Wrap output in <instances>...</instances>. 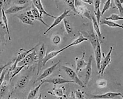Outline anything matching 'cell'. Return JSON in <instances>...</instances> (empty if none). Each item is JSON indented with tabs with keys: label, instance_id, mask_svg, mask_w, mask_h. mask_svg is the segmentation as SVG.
Listing matches in <instances>:
<instances>
[{
	"label": "cell",
	"instance_id": "6da1fadb",
	"mask_svg": "<svg viewBox=\"0 0 123 99\" xmlns=\"http://www.w3.org/2000/svg\"><path fill=\"white\" fill-rule=\"evenodd\" d=\"M66 74L71 79H72L75 83H76L82 87H85L83 83L79 78V77L73 69L68 67L63 66L62 67Z\"/></svg>",
	"mask_w": 123,
	"mask_h": 99
},
{
	"label": "cell",
	"instance_id": "7a4b0ae2",
	"mask_svg": "<svg viewBox=\"0 0 123 99\" xmlns=\"http://www.w3.org/2000/svg\"><path fill=\"white\" fill-rule=\"evenodd\" d=\"M39 44H37L31 49L26 50L24 49L20 50V52L18 54L17 57L14 61V62L13 65L9 69V71H11L13 70L18 66V64L22 61L26 57L30 52L34 50L38 46Z\"/></svg>",
	"mask_w": 123,
	"mask_h": 99
},
{
	"label": "cell",
	"instance_id": "3957f363",
	"mask_svg": "<svg viewBox=\"0 0 123 99\" xmlns=\"http://www.w3.org/2000/svg\"><path fill=\"white\" fill-rule=\"evenodd\" d=\"M38 55L34 50L29 53L26 57L18 64V66L24 65L28 67L35 62L37 61Z\"/></svg>",
	"mask_w": 123,
	"mask_h": 99
},
{
	"label": "cell",
	"instance_id": "277c9868",
	"mask_svg": "<svg viewBox=\"0 0 123 99\" xmlns=\"http://www.w3.org/2000/svg\"><path fill=\"white\" fill-rule=\"evenodd\" d=\"M93 57L91 55L89 57L87 64L83 70L84 83L86 85L90 80L92 71V63L93 61Z\"/></svg>",
	"mask_w": 123,
	"mask_h": 99
},
{
	"label": "cell",
	"instance_id": "5b68a950",
	"mask_svg": "<svg viewBox=\"0 0 123 99\" xmlns=\"http://www.w3.org/2000/svg\"><path fill=\"white\" fill-rule=\"evenodd\" d=\"M112 50L113 47L111 46L106 56L101 61L98 71L99 73L101 76H103L105 69L110 63L111 61V55Z\"/></svg>",
	"mask_w": 123,
	"mask_h": 99
},
{
	"label": "cell",
	"instance_id": "8992f818",
	"mask_svg": "<svg viewBox=\"0 0 123 99\" xmlns=\"http://www.w3.org/2000/svg\"><path fill=\"white\" fill-rule=\"evenodd\" d=\"M60 62L59 61L52 66L47 68L43 73L35 81L34 83L35 84L40 81H42L48 77L53 72L55 69L59 64Z\"/></svg>",
	"mask_w": 123,
	"mask_h": 99
},
{
	"label": "cell",
	"instance_id": "52a82bcc",
	"mask_svg": "<svg viewBox=\"0 0 123 99\" xmlns=\"http://www.w3.org/2000/svg\"><path fill=\"white\" fill-rule=\"evenodd\" d=\"M70 12V10H65L64 12L59 16L55 19L53 23L44 33V35H46L51 29L59 24L65 18L68 16V14Z\"/></svg>",
	"mask_w": 123,
	"mask_h": 99
},
{
	"label": "cell",
	"instance_id": "ba28073f",
	"mask_svg": "<svg viewBox=\"0 0 123 99\" xmlns=\"http://www.w3.org/2000/svg\"><path fill=\"white\" fill-rule=\"evenodd\" d=\"M42 81L44 84L49 83L55 85H61L68 83H75L74 81L72 80H67L60 77L47 79Z\"/></svg>",
	"mask_w": 123,
	"mask_h": 99
},
{
	"label": "cell",
	"instance_id": "9c48e42d",
	"mask_svg": "<svg viewBox=\"0 0 123 99\" xmlns=\"http://www.w3.org/2000/svg\"><path fill=\"white\" fill-rule=\"evenodd\" d=\"M74 1L76 11L77 12L79 10L78 12V14H82L85 16L89 19H91V16L90 15L89 12L84 5L82 4L78 0H74Z\"/></svg>",
	"mask_w": 123,
	"mask_h": 99
},
{
	"label": "cell",
	"instance_id": "30bf717a",
	"mask_svg": "<svg viewBox=\"0 0 123 99\" xmlns=\"http://www.w3.org/2000/svg\"><path fill=\"white\" fill-rule=\"evenodd\" d=\"M45 54L44 45L43 44L39 49L38 55L37 75H39L43 66V61Z\"/></svg>",
	"mask_w": 123,
	"mask_h": 99
},
{
	"label": "cell",
	"instance_id": "8fae6325",
	"mask_svg": "<svg viewBox=\"0 0 123 99\" xmlns=\"http://www.w3.org/2000/svg\"><path fill=\"white\" fill-rule=\"evenodd\" d=\"M34 6L38 9L40 14L42 16L43 14H44L47 16L55 19L56 17L54 16L51 15L45 10L42 2L41 0H31Z\"/></svg>",
	"mask_w": 123,
	"mask_h": 99
},
{
	"label": "cell",
	"instance_id": "7c38bea8",
	"mask_svg": "<svg viewBox=\"0 0 123 99\" xmlns=\"http://www.w3.org/2000/svg\"><path fill=\"white\" fill-rule=\"evenodd\" d=\"M85 56V53L84 52L81 58L77 57L75 58L76 65V72L77 73H78L82 69L85 68L87 64V63H86L84 59Z\"/></svg>",
	"mask_w": 123,
	"mask_h": 99
},
{
	"label": "cell",
	"instance_id": "4fadbf2b",
	"mask_svg": "<svg viewBox=\"0 0 123 99\" xmlns=\"http://www.w3.org/2000/svg\"><path fill=\"white\" fill-rule=\"evenodd\" d=\"M29 81V78L27 75L22 76L18 79L15 84V88L22 89L24 88L27 85Z\"/></svg>",
	"mask_w": 123,
	"mask_h": 99
},
{
	"label": "cell",
	"instance_id": "5bb4252c",
	"mask_svg": "<svg viewBox=\"0 0 123 99\" xmlns=\"http://www.w3.org/2000/svg\"><path fill=\"white\" fill-rule=\"evenodd\" d=\"M119 96L123 97V95L120 93L109 92L101 95H94L93 98L96 99H110Z\"/></svg>",
	"mask_w": 123,
	"mask_h": 99
},
{
	"label": "cell",
	"instance_id": "9a60e30c",
	"mask_svg": "<svg viewBox=\"0 0 123 99\" xmlns=\"http://www.w3.org/2000/svg\"><path fill=\"white\" fill-rule=\"evenodd\" d=\"M65 50L64 48L59 50L51 52L46 54L45 56L43 61V66H44L51 59L57 56L59 54Z\"/></svg>",
	"mask_w": 123,
	"mask_h": 99
},
{
	"label": "cell",
	"instance_id": "2e32d148",
	"mask_svg": "<svg viewBox=\"0 0 123 99\" xmlns=\"http://www.w3.org/2000/svg\"><path fill=\"white\" fill-rule=\"evenodd\" d=\"M94 51L96 65L98 70L102 58L101 44L99 41H98L97 46Z\"/></svg>",
	"mask_w": 123,
	"mask_h": 99
},
{
	"label": "cell",
	"instance_id": "e0dca14e",
	"mask_svg": "<svg viewBox=\"0 0 123 99\" xmlns=\"http://www.w3.org/2000/svg\"><path fill=\"white\" fill-rule=\"evenodd\" d=\"M27 7L26 6L14 5L9 7L6 10H5V12L6 14H16L23 10Z\"/></svg>",
	"mask_w": 123,
	"mask_h": 99
},
{
	"label": "cell",
	"instance_id": "ac0fdd59",
	"mask_svg": "<svg viewBox=\"0 0 123 99\" xmlns=\"http://www.w3.org/2000/svg\"><path fill=\"white\" fill-rule=\"evenodd\" d=\"M98 36H96L94 32H90L87 38L89 41L94 50L96 49L99 41Z\"/></svg>",
	"mask_w": 123,
	"mask_h": 99
},
{
	"label": "cell",
	"instance_id": "d6986e66",
	"mask_svg": "<svg viewBox=\"0 0 123 99\" xmlns=\"http://www.w3.org/2000/svg\"><path fill=\"white\" fill-rule=\"evenodd\" d=\"M31 11L32 12L35 20L42 22L45 26L48 27H49V26L43 20L42 16H41L38 9L34 5L33 6L32 8Z\"/></svg>",
	"mask_w": 123,
	"mask_h": 99
},
{
	"label": "cell",
	"instance_id": "ffe728a7",
	"mask_svg": "<svg viewBox=\"0 0 123 99\" xmlns=\"http://www.w3.org/2000/svg\"><path fill=\"white\" fill-rule=\"evenodd\" d=\"M88 40L87 38L84 36L80 34L78 38L64 48L66 50L70 47L78 45L84 41H87Z\"/></svg>",
	"mask_w": 123,
	"mask_h": 99
},
{
	"label": "cell",
	"instance_id": "44dd1931",
	"mask_svg": "<svg viewBox=\"0 0 123 99\" xmlns=\"http://www.w3.org/2000/svg\"><path fill=\"white\" fill-rule=\"evenodd\" d=\"M1 13L2 20L6 30L8 39L9 40H11V35H10L8 27V20L6 15V14L5 12V10L4 8L2 9L1 11Z\"/></svg>",
	"mask_w": 123,
	"mask_h": 99
},
{
	"label": "cell",
	"instance_id": "7402d4cb",
	"mask_svg": "<svg viewBox=\"0 0 123 99\" xmlns=\"http://www.w3.org/2000/svg\"><path fill=\"white\" fill-rule=\"evenodd\" d=\"M7 34L4 26L0 22V54L1 53V44L5 40V35Z\"/></svg>",
	"mask_w": 123,
	"mask_h": 99
},
{
	"label": "cell",
	"instance_id": "603a6c76",
	"mask_svg": "<svg viewBox=\"0 0 123 99\" xmlns=\"http://www.w3.org/2000/svg\"><path fill=\"white\" fill-rule=\"evenodd\" d=\"M17 17L24 24L29 25H33V21L25 14H22L17 15Z\"/></svg>",
	"mask_w": 123,
	"mask_h": 99
},
{
	"label": "cell",
	"instance_id": "cb8c5ba5",
	"mask_svg": "<svg viewBox=\"0 0 123 99\" xmlns=\"http://www.w3.org/2000/svg\"><path fill=\"white\" fill-rule=\"evenodd\" d=\"M25 67L24 65L18 66L12 71H9L11 72V77L9 78V81H11L14 77L21 72Z\"/></svg>",
	"mask_w": 123,
	"mask_h": 99
},
{
	"label": "cell",
	"instance_id": "d4e9b609",
	"mask_svg": "<svg viewBox=\"0 0 123 99\" xmlns=\"http://www.w3.org/2000/svg\"><path fill=\"white\" fill-rule=\"evenodd\" d=\"M91 19L93 22V27L95 32L98 37L99 38L101 37V34L99 24L98 23L96 18L94 16H91Z\"/></svg>",
	"mask_w": 123,
	"mask_h": 99
},
{
	"label": "cell",
	"instance_id": "484cf974",
	"mask_svg": "<svg viewBox=\"0 0 123 99\" xmlns=\"http://www.w3.org/2000/svg\"><path fill=\"white\" fill-rule=\"evenodd\" d=\"M101 24H102L107 25L108 27L112 28L118 27L123 28V26L122 25L119 24L113 21L107 20L105 19L101 21Z\"/></svg>",
	"mask_w": 123,
	"mask_h": 99
},
{
	"label": "cell",
	"instance_id": "4316f807",
	"mask_svg": "<svg viewBox=\"0 0 123 99\" xmlns=\"http://www.w3.org/2000/svg\"><path fill=\"white\" fill-rule=\"evenodd\" d=\"M43 84V83L42 82L33 90L31 91L28 95L27 98V99H31L35 97L38 92L41 86Z\"/></svg>",
	"mask_w": 123,
	"mask_h": 99
},
{
	"label": "cell",
	"instance_id": "83f0119b",
	"mask_svg": "<svg viewBox=\"0 0 123 99\" xmlns=\"http://www.w3.org/2000/svg\"><path fill=\"white\" fill-rule=\"evenodd\" d=\"M105 19L112 21L123 20V17L115 14H112L109 17L106 18Z\"/></svg>",
	"mask_w": 123,
	"mask_h": 99
},
{
	"label": "cell",
	"instance_id": "f1b7e54d",
	"mask_svg": "<svg viewBox=\"0 0 123 99\" xmlns=\"http://www.w3.org/2000/svg\"><path fill=\"white\" fill-rule=\"evenodd\" d=\"M63 0L74 12L78 14L75 7L74 0Z\"/></svg>",
	"mask_w": 123,
	"mask_h": 99
},
{
	"label": "cell",
	"instance_id": "f546056e",
	"mask_svg": "<svg viewBox=\"0 0 123 99\" xmlns=\"http://www.w3.org/2000/svg\"><path fill=\"white\" fill-rule=\"evenodd\" d=\"M8 81L6 80L5 81L4 80L0 87V96L1 97L6 92L8 85Z\"/></svg>",
	"mask_w": 123,
	"mask_h": 99
},
{
	"label": "cell",
	"instance_id": "4dcf8cb0",
	"mask_svg": "<svg viewBox=\"0 0 123 99\" xmlns=\"http://www.w3.org/2000/svg\"><path fill=\"white\" fill-rule=\"evenodd\" d=\"M111 0H107L105 3L103 9L101 12V15H103L110 8L111 4Z\"/></svg>",
	"mask_w": 123,
	"mask_h": 99
},
{
	"label": "cell",
	"instance_id": "1f68e13d",
	"mask_svg": "<svg viewBox=\"0 0 123 99\" xmlns=\"http://www.w3.org/2000/svg\"><path fill=\"white\" fill-rule=\"evenodd\" d=\"M64 24L67 33L68 34L71 33L72 31V28L69 23L67 20L65 18L63 20Z\"/></svg>",
	"mask_w": 123,
	"mask_h": 99
},
{
	"label": "cell",
	"instance_id": "d6a6232c",
	"mask_svg": "<svg viewBox=\"0 0 123 99\" xmlns=\"http://www.w3.org/2000/svg\"><path fill=\"white\" fill-rule=\"evenodd\" d=\"M62 88H57L55 89L54 92L55 95L59 97H61L64 95V90Z\"/></svg>",
	"mask_w": 123,
	"mask_h": 99
},
{
	"label": "cell",
	"instance_id": "836d02e7",
	"mask_svg": "<svg viewBox=\"0 0 123 99\" xmlns=\"http://www.w3.org/2000/svg\"><path fill=\"white\" fill-rule=\"evenodd\" d=\"M114 2L115 4L118 9L120 13L123 14V7L122 4L121 3L119 0H114Z\"/></svg>",
	"mask_w": 123,
	"mask_h": 99
},
{
	"label": "cell",
	"instance_id": "e575fe53",
	"mask_svg": "<svg viewBox=\"0 0 123 99\" xmlns=\"http://www.w3.org/2000/svg\"><path fill=\"white\" fill-rule=\"evenodd\" d=\"M94 13L96 17V19L98 24H99L100 21L101 16V12L100 8H98L96 10L94 11Z\"/></svg>",
	"mask_w": 123,
	"mask_h": 99
},
{
	"label": "cell",
	"instance_id": "d590c367",
	"mask_svg": "<svg viewBox=\"0 0 123 99\" xmlns=\"http://www.w3.org/2000/svg\"><path fill=\"white\" fill-rule=\"evenodd\" d=\"M8 71V69L6 68L0 75V87L1 85L4 80L6 75Z\"/></svg>",
	"mask_w": 123,
	"mask_h": 99
},
{
	"label": "cell",
	"instance_id": "8d00e7d4",
	"mask_svg": "<svg viewBox=\"0 0 123 99\" xmlns=\"http://www.w3.org/2000/svg\"><path fill=\"white\" fill-rule=\"evenodd\" d=\"M13 1L15 4L19 6L23 5L28 2L27 0H13Z\"/></svg>",
	"mask_w": 123,
	"mask_h": 99
},
{
	"label": "cell",
	"instance_id": "74e56055",
	"mask_svg": "<svg viewBox=\"0 0 123 99\" xmlns=\"http://www.w3.org/2000/svg\"><path fill=\"white\" fill-rule=\"evenodd\" d=\"M75 97L79 99H85L84 96L82 93L79 91H76L75 93Z\"/></svg>",
	"mask_w": 123,
	"mask_h": 99
},
{
	"label": "cell",
	"instance_id": "f35d334b",
	"mask_svg": "<svg viewBox=\"0 0 123 99\" xmlns=\"http://www.w3.org/2000/svg\"><path fill=\"white\" fill-rule=\"evenodd\" d=\"M3 8L5 10L6 8H7V7L11 5L12 0H3Z\"/></svg>",
	"mask_w": 123,
	"mask_h": 99
},
{
	"label": "cell",
	"instance_id": "ab89813d",
	"mask_svg": "<svg viewBox=\"0 0 123 99\" xmlns=\"http://www.w3.org/2000/svg\"><path fill=\"white\" fill-rule=\"evenodd\" d=\"M12 61L9 62L6 64L0 67V75L1 74L5 69L6 68V67L11 65L12 63Z\"/></svg>",
	"mask_w": 123,
	"mask_h": 99
},
{
	"label": "cell",
	"instance_id": "60d3db41",
	"mask_svg": "<svg viewBox=\"0 0 123 99\" xmlns=\"http://www.w3.org/2000/svg\"><path fill=\"white\" fill-rule=\"evenodd\" d=\"M25 14L31 20L33 21L35 20L34 17L31 11L29 10L26 12Z\"/></svg>",
	"mask_w": 123,
	"mask_h": 99
},
{
	"label": "cell",
	"instance_id": "b9f144b4",
	"mask_svg": "<svg viewBox=\"0 0 123 99\" xmlns=\"http://www.w3.org/2000/svg\"><path fill=\"white\" fill-rule=\"evenodd\" d=\"M94 11L99 8L101 0H94Z\"/></svg>",
	"mask_w": 123,
	"mask_h": 99
},
{
	"label": "cell",
	"instance_id": "7bdbcfd3",
	"mask_svg": "<svg viewBox=\"0 0 123 99\" xmlns=\"http://www.w3.org/2000/svg\"><path fill=\"white\" fill-rule=\"evenodd\" d=\"M60 38L58 35H56L53 38V42L55 44H58L60 42Z\"/></svg>",
	"mask_w": 123,
	"mask_h": 99
},
{
	"label": "cell",
	"instance_id": "ee69618b",
	"mask_svg": "<svg viewBox=\"0 0 123 99\" xmlns=\"http://www.w3.org/2000/svg\"><path fill=\"white\" fill-rule=\"evenodd\" d=\"M81 0L84 2L89 5H91L93 3L91 0Z\"/></svg>",
	"mask_w": 123,
	"mask_h": 99
},
{
	"label": "cell",
	"instance_id": "f6af8a7d",
	"mask_svg": "<svg viewBox=\"0 0 123 99\" xmlns=\"http://www.w3.org/2000/svg\"><path fill=\"white\" fill-rule=\"evenodd\" d=\"M4 1L3 0H0V11L1 12L3 8Z\"/></svg>",
	"mask_w": 123,
	"mask_h": 99
}]
</instances>
